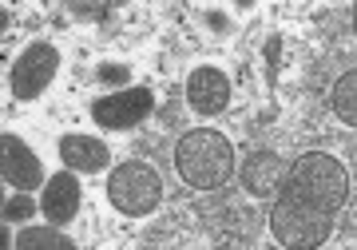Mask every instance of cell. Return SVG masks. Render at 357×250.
<instances>
[{
  "instance_id": "obj_1",
  "label": "cell",
  "mask_w": 357,
  "mask_h": 250,
  "mask_svg": "<svg viewBox=\"0 0 357 250\" xmlns=\"http://www.w3.org/2000/svg\"><path fill=\"white\" fill-rule=\"evenodd\" d=\"M345 199H349V175L337 155L330 151H306L290 163L270 211V230L290 250H318L337 226Z\"/></svg>"
},
{
  "instance_id": "obj_2",
  "label": "cell",
  "mask_w": 357,
  "mask_h": 250,
  "mask_svg": "<svg viewBox=\"0 0 357 250\" xmlns=\"http://www.w3.org/2000/svg\"><path fill=\"white\" fill-rule=\"evenodd\" d=\"M175 171L195 191H218L234 175V143L218 127H195L175 143Z\"/></svg>"
},
{
  "instance_id": "obj_3",
  "label": "cell",
  "mask_w": 357,
  "mask_h": 250,
  "mask_svg": "<svg viewBox=\"0 0 357 250\" xmlns=\"http://www.w3.org/2000/svg\"><path fill=\"white\" fill-rule=\"evenodd\" d=\"M107 203H112L119 214H131V219H147V214L159 211L163 203V179L147 159H128L115 163V171L107 175Z\"/></svg>"
},
{
  "instance_id": "obj_4",
  "label": "cell",
  "mask_w": 357,
  "mask_h": 250,
  "mask_svg": "<svg viewBox=\"0 0 357 250\" xmlns=\"http://www.w3.org/2000/svg\"><path fill=\"white\" fill-rule=\"evenodd\" d=\"M56 72H60V52H56V44H48V40H32L28 48H20V56H16V64H13V75H8L13 96L20 103L40 100V96L52 88Z\"/></svg>"
},
{
  "instance_id": "obj_5",
  "label": "cell",
  "mask_w": 357,
  "mask_h": 250,
  "mask_svg": "<svg viewBox=\"0 0 357 250\" xmlns=\"http://www.w3.org/2000/svg\"><path fill=\"white\" fill-rule=\"evenodd\" d=\"M155 108V91L147 84H135V88H119L107 91V96H96L91 100V119L107 131H131L139 127Z\"/></svg>"
},
{
  "instance_id": "obj_6",
  "label": "cell",
  "mask_w": 357,
  "mask_h": 250,
  "mask_svg": "<svg viewBox=\"0 0 357 250\" xmlns=\"http://www.w3.org/2000/svg\"><path fill=\"white\" fill-rule=\"evenodd\" d=\"M0 155H4V159H0L4 183H8L13 191H36V187L48 183V179H44V163H40V155L28 147L16 131H4V139H0Z\"/></svg>"
},
{
  "instance_id": "obj_7",
  "label": "cell",
  "mask_w": 357,
  "mask_h": 250,
  "mask_svg": "<svg viewBox=\"0 0 357 250\" xmlns=\"http://www.w3.org/2000/svg\"><path fill=\"white\" fill-rule=\"evenodd\" d=\"M230 80L218 68H211V64H203V68H195L191 75H187V103H191L195 115H222L230 108Z\"/></svg>"
},
{
  "instance_id": "obj_8",
  "label": "cell",
  "mask_w": 357,
  "mask_h": 250,
  "mask_svg": "<svg viewBox=\"0 0 357 250\" xmlns=\"http://www.w3.org/2000/svg\"><path fill=\"white\" fill-rule=\"evenodd\" d=\"M79 203H84V191H79V179L76 171H60L44 183V195H40V214L48 223L64 226L79 214Z\"/></svg>"
},
{
  "instance_id": "obj_9",
  "label": "cell",
  "mask_w": 357,
  "mask_h": 250,
  "mask_svg": "<svg viewBox=\"0 0 357 250\" xmlns=\"http://www.w3.org/2000/svg\"><path fill=\"white\" fill-rule=\"evenodd\" d=\"M60 159H64L68 171H84V175H100L112 167V147L96 135H84V131H68L60 135Z\"/></svg>"
},
{
  "instance_id": "obj_10",
  "label": "cell",
  "mask_w": 357,
  "mask_h": 250,
  "mask_svg": "<svg viewBox=\"0 0 357 250\" xmlns=\"http://www.w3.org/2000/svg\"><path fill=\"white\" fill-rule=\"evenodd\" d=\"M286 171H290V163L278 151H250L243 159V191H250L255 199H270V195H278Z\"/></svg>"
},
{
  "instance_id": "obj_11",
  "label": "cell",
  "mask_w": 357,
  "mask_h": 250,
  "mask_svg": "<svg viewBox=\"0 0 357 250\" xmlns=\"http://www.w3.org/2000/svg\"><path fill=\"white\" fill-rule=\"evenodd\" d=\"M13 247L16 250H76V238H68L56 223H48V226H24Z\"/></svg>"
},
{
  "instance_id": "obj_12",
  "label": "cell",
  "mask_w": 357,
  "mask_h": 250,
  "mask_svg": "<svg viewBox=\"0 0 357 250\" xmlns=\"http://www.w3.org/2000/svg\"><path fill=\"white\" fill-rule=\"evenodd\" d=\"M330 103H333V112H337L342 124H357V72H354V68L337 75Z\"/></svg>"
},
{
  "instance_id": "obj_13",
  "label": "cell",
  "mask_w": 357,
  "mask_h": 250,
  "mask_svg": "<svg viewBox=\"0 0 357 250\" xmlns=\"http://www.w3.org/2000/svg\"><path fill=\"white\" fill-rule=\"evenodd\" d=\"M40 211V203L28 195V191H16L13 199L4 203V223H24V219H32V214Z\"/></svg>"
},
{
  "instance_id": "obj_14",
  "label": "cell",
  "mask_w": 357,
  "mask_h": 250,
  "mask_svg": "<svg viewBox=\"0 0 357 250\" xmlns=\"http://www.w3.org/2000/svg\"><path fill=\"white\" fill-rule=\"evenodd\" d=\"M128 64H103L100 68V80L103 84H128Z\"/></svg>"
}]
</instances>
